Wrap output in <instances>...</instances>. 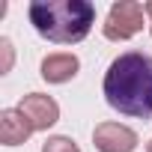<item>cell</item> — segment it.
Returning <instances> with one entry per match:
<instances>
[{
  "mask_svg": "<svg viewBox=\"0 0 152 152\" xmlns=\"http://www.w3.org/2000/svg\"><path fill=\"white\" fill-rule=\"evenodd\" d=\"M102 93L107 104L125 116H152V57L140 51L119 54L104 72Z\"/></svg>",
  "mask_w": 152,
  "mask_h": 152,
  "instance_id": "6da1fadb",
  "label": "cell"
},
{
  "mask_svg": "<svg viewBox=\"0 0 152 152\" xmlns=\"http://www.w3.org/2000/svg\"><path fill=\"white\" fill-rule=\"evenodd\" d=\"M33 30L54 45H75L90 36L96 6L90 0H36L27 6Z\"/></svg>",
  "mask_w": 152,
  "mask_h": 152,
  "instance_id": "7a4b0ae2",
  "label": "cell"
},
{
  "mask_svg": "<svg viewBox=\"0 0 152 152\" xmlns=\"http://www.w3.org/2000/svg\"><path fill=\"white\" fill-rule=\"evenodd\" d=\"M143 15H146V9L140 3H131V0H119V3H113L110 12H107V18H104V24H102L104 39L125 42V39L137 36L143 30Z\"/></svg>",
  "mask_w": 152,
  "mask_h": 152,
  "instance_id": "3957f363",
  "label": "cell"
},
{
  "mask_svg": "<svg viewBox=\"0 0 152 152\" xmlns=\"http://www.w3.org/2000/svg\"><path fill=\"white\" fill-rule=\"evenodd\" d=\"M18 110L33 122L36 131H48V128L60 119V104H57L51 96H45V93H30V96H24L21 104H18Z\"/></svg>",
  "mask_w": 152,
  "mask_h": 152,
  "instance_id": "277c9868",
  "label": "cell"
},
{
  "mask_svg": "<svg viewBox=\"0 0 152 152\" xmlns=\"http://www.w3.org/2000/svg\"><path fill=\"white\" fill-rule=\"evenodd\" d=\"M93 143L99 152H134L137 146V134L128 125L119 122H102L93 131Z\"/></svg>",
  "mask_w": 152,
  "mask_h": 152,
  "instance_id": "5b68a950",
  "label": "cell"
},
{
  "mask_svg": "<svg viewBox=\"0 0 152 152\" xmlns=\"http://www.w3.org/2000/svg\"><path fill=\"white\" fill-rule=\"evenodd\" d=\"M33 131H36L33 122H30L18 107H6L3 113H0V140H3L6 146H18V143H24Z\"/></svg>",
  "mask_w": 152,
  "mask_h": 152,
  "instance_id": "8992f818",
  "label": "cell"
},
{
  "mask_svg": "<svg viewBox=\"0 0 152 152\" xmlns=\"http://www.w3.org/2000/svg\"><path fill=\"white\" fill-rule=\"evenodd\" d=\"M78 69H81V63L75 54H48L42 60V78L48 84H66L78 75Z\"/></svg>",
  "mask_w": 152,
  "mask_h": 152,
  "instance_id": "52a82bcc",
  "label": "cell"
},
{
  "mask_svg": "<svg viewBox=\"0 0 152 152\" xmlns=\"http://www.w3.org/2000/svg\"><path fill=\"white\" fill-rule=\"evenodd\" d=\"M42 152H81V149H78V143H75L72 137L57 134V137H48V140H45Z\"/></svg>",
  "mask_w": 152,
  "mask_h": 152,
  "instance_id": "ba28073f",
  "label": "cell"
},
{
  "mask_svg": "<svg viewBox=\"0 0 152 152\" xmlns=\"http://www.w3.org/2000/svg\"><path fill=\"white\" fill-rule=\"evenodd\" d=\"M0 48H3V66H0V72H9L12 69V45H9V39H0Z\"/></svg>",
  "mask_w": 152,
  "mask_h": 152,
  "instance_id": "9c48e42d",
  "label": "cell"
},
{
  "mask_svg": "<svg viewBox=\"0 0 152 152\" xmlns=\"http://www.w3.org/2000/svg\"><path fill=\"white\" fill-rule=\"evenodd\" d=\"M143 9H146V18H149V30H152V3H146Z\"/></svg>",
  "mask_w": 152,
  "mask_h": 152,
  "instance_id": "30bf717a",
  "label": "cell"
},
{
  "mask_svg": "<svg viewBox=\"0 0 152 152\" xmlns=\"http://www.w3.org/2000/svg\"><path fill=\"white\" fill-rule=\"evenodd\" d=\"M146 152H152V140H149V143H146Z\"/></svg>",
  "mask_w": 152,
  "mask_h": 152,
  "instance_id": "8fae6325",
  "label": "cell"
}]
</instances>
